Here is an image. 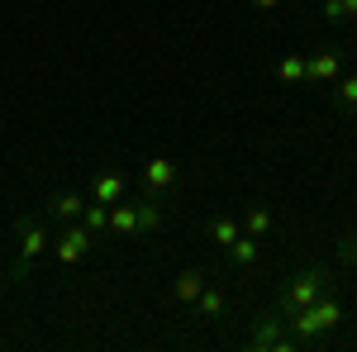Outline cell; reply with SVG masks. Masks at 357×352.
<instances>
[{
	"label": "cell",
	"mask_w": 357,
	"mask_h": 352,
	"mask_svg": "<svg viewBox=\"0 0 357 352\" xmlns=\"http://www.w3.org/2000/svg\"><path fill=\"white\" fill-rule=\"evenodd\" d=\"M333 281H329V267H310V271H301V276H291L286 286H281V314H291V309H305V305H314V300L329 291Z\"/></svg>",
	"instance_id": "cell-1"
},
{
	"label": "cell",
	"mask_w": 357,
	"mask_h": 352,
	"mask_svg": "<svg viewBox=\"0 0 357 352\" xmlns=\"http://www.w3.org/2000/svg\"><path fill=\"white\" fill-rule=\"evenodd\" d=\"M15 234H20V252H15V267H10V271L24 281L29 271H33V262L48 252V229H43L38 219L29 215V219H20V229H15Z\"/></svg>",
	"instance_id": "cell-2"
},
{
	"label": "cell",
	"mask_w": 357,
	"mask_h": 352,
	"mask_svg": "<svg viewBox=\"0 0 357 352\" xmlns=\"http://www.w3.org/2000/svg\"><path fill=\"white\" fill-rule=\"evenodd\" d=\"M53 252H57V262H62V267H77V262H82L86 252H91V234L82 229V219L62 229V238H57V247H53Z\"/></svg>",
	"instance_id": "cell-3"
},
{
	"label": "cell",
	"mask_w": 357,
	"mask_h": 352,
	"mask_svg": "<svg viewBox=\"0 0 357 352\" xmlns=\"http://www.w3.org/2000/svg\"><path fill=\"white\" fill-rule=\"evenodd\" d=\"M248 343H252V348H296L291 328L281 324L276 314H262V319L252 324V333H248Z\"/></svg>",
	"instance_id": "cell-4"
},
{
	"label": "cell",
	"mask_w": 357,
	"mask_h": 352,
	"mask_svg": "<svg viewBox=\"0 0 357 352\" xmlns=\"http://www.w3.org/2000/svg\"><path fill=\"white\" fill-rule=\"evenodd\" d=\"M338 72H343V53L338 48H319L314 57H305V82L329 86V82H338Z\"/></svg>",
	"instance_id": "cell-5"
},
{
	"label": "cell",
	"mask_w": 357,
	"mask_h": 352,
	"mask_svg": "<svg viewBox=\"0 0 357 352\" xmlns=\"http://www.w3.org/2000/svg\"><path fill=\"white\" fill-rule=\"evenodd\" d=\"M110 234L114 238H138V200H114L110 205Z\"/></svg>",
	"instance_id": "cell-6"
},
{
	"label": "cell",
	"mask_w": 357,
	"mask_h": 352,
	"mask_svg": "<svg viewBox=\"0 0 357 352\" xmlns=\"http://www.w3.org/2000/svg\"><path fill=\"white\" fill-rule=\"evenodd\" d=\"M82 210H86V195H82V190H57L53 200H48V215H53L57 224H77Z\"/></svg>",
	"instance_id": "cell-7"
},
{
	"label": "cell",
	"mask_w": 357,
	"mask_h": 352,
	"mask_svg": "<svg viewBox=\"0 0 357 352\" xmlns=\"http://www.w3.org/2000/svg\"><path fill=\"white\" fill-rule=\"evenodd\" d=\"M143 186L153 190V195L172 190V186H176V162H172V158H153V162L143 167Z\"/></svg>",
	"instance_id": "cell-8"
},
{
	"label": "cell",
	"mask_w": 357,
	"mask_h": 352,
	"mask_svg": "<svg viewBox=\"0 0 357 352\" xmlns=\"http://www.w3.org/2000/svg\"><path fill=\"white\" fill-rule=\"evenodd\" d=\"M91 200H100V205L124 200V176H119V171H96V176H91Z\"/></svg>",
	"instance_id": "cell-9"
},
{
	"label": "cell",
	"mask_w": 357,
	"mask_h": 352,
	"mask_svg": "<svg viewBox=\"0 0 357 352\" xmlns=\"http://www.w3.org/2000/svg\"><path fill=\"white\" fill-rule=\"evenodd\" d=\"M205 234H210V243H215V247H229L238 234H243V224H238L234 215H210V219H205Z\"/></svg>",
	"instance_id": "cell-10"
},
{
	"label": "cell",
	"mask_w": 357,
	"mask_h": 352,
	"mask_svg": "<svg viewBox=\"0 0 357 352\" xmlns=\"http://www.w3.org/2000/svg\"><path fill=\"white\" fill-rule=\"evenodd\" d=\"M257 252H262V247H257V238H252V234H238V238H234V243L224 247V257H229V267H257Z\"/></svg>",
	"instance_id": "cell-11"
},
{
	"label": "cell",
	"mask_w": 357,
	"mask_h": 352,
	"mask_svg": "<svg viewBox=\"0 0 357 352\" xmlns=\"http://www.w3.org/2000/svg\"><path fill=\"white\" fill-rule=\"evenodd\" d=\"M167 224V215H162V205H158V195L148 190V195H138V234H158Z\"/></svg>",
	"instance_id": "cell-12"
},
{
	"label": "cell",
	"mask_w": 357,
	"mask_h": 352,
	"mask_svg": "<svg viewBox=\"0 0 357 352\" xmlns=\"http://www.w3.org/2000/svg\"><path fill=\"white\" fill-rule=\"evenodd\" d=\"M200 291H205V276H200V271H181V276H176V281H172V300H181V305H195V296H200Z\"/></svg>",
	"instance_id": "cell-13"
},
{
	"label": "cell",
	"mask_w": 357,
	"mask_h": 352,
	"mask_svg": "<svg viewBox=\"0 0 357 352\" xmlns=\"http://www.w3.org/2000/svg\"><path fill=\"white\" fill-rule=\"evenodd\" d=\"M82 229L96 238V234H105L110 229V205H100V200H86V210H82Z\"/></svg>",
	"instance_id": "cell-14"
},
{
	"label": "cell",
	"mask_w": 357,
	"mask_h": 352,
	"mask_svg": "<svg viewBox=\"0 0 357 352\" xmlns=\"http://www.w3.org/2000/svg\"><path fill=\"white\" fill-rule=\"evenodd\" d=\"M238 224H243V234H252V238H262V234L272 229V210H267V205H248Z\"/></svg>",
	"instance_id": "cell-15"
},
{
	"label": "cell",
	"mask_w": 357,
	"mask_h": 352,
	"mask_svg": "<svg viewBox=\"0 0 357 352\" xmlns=\"http://www.w3.org/2000/svg\"><path fill=\"white\" fill-rule=\"evenodd\" d=\"M276 82H281V86L305 82V53H286V57H281V62H276Z\"/></svg>",
	"instance_id": "cell-16"
},
{
	"label": "cell",
	"mask_w": 357,
	"mask_h": 352,
	"mask_svg": "<svg viewBox=\"0 0 357 352\" xmlns=\"http://www.w3.org/2000/svg\"><path fill=\"white\" fill-rule=\"evenodd\" d=\"M195 309H200V319H220L224 314V291L220 286H205V291L195 296Z\"/></svg>",
	"instance_id": "cell-17"
},
{
	"label": "cell",
	"mask_w": 357,
	"mask_h": 352,
	"mask_svg": "<svg viewBox=\"0 0 357 352\" xmlns=\"http://www.w3.org/2000/svg\"><path fill=\"white\" fill-rule=\"evenodd\" d=\"M324 20H329V24L357 20V0H324Z\"/></svg>",
	"instance_id": "cell-18"
},
{
	"label": "cell",
	"mask_w": 357,
	"mask_h": 352,
	"mask_svg": "<svg viewBox=\"0 0 357 352\" xmlns=\"http://www.w3.org/2000/svg\"><path fill=\"white\" fill-rule=\"evenodd\" d=\"M333 105H338V109H357V72L338 82V91H333Z\"/></svg>",
	"instance_id": "cell-19"
},
{
	"label": "cell",
	"mask_w": 357,
	"mask_h": 352,
	"mask_svg": "<svg viewBox=\"0 0 357 352\" xmlns=\"http://www.w3.org/2000/svg\"><path fill=\"white\" fill-rule=\"evenodd\" d=\"M338 257H343L348 267H357V234H348V238H338Z\"/></svg>",
	"instance_id": "cell-20"
},
{
	"label": "cell",
	"mask_w": 357,
	"mask_h": 352,
	"mask_svg": "<svg viewBox=\"0 0 357 352\" xmlns=\"http://www.w3.org/2000/svg\"><path fill=\"white\" fill-rule=\"evenodd\" d=\"M252 5H257V10H276L281 0H252Z\"/></svg>",
	"instance_id": "cell-21"
}]
</instances>
